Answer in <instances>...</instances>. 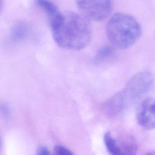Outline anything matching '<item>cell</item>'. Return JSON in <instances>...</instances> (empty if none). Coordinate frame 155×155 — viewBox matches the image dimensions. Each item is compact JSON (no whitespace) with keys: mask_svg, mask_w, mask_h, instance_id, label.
Segmentation results:
<instances>
[{"mask_svg":"<svg viewBox=\"0 0 155 155\" xmlns=\"http://www.w3.org/2000/svg\"><path fill=\"white\" fill-rule=\"evenodd\" d=\"M51 29L56 44L65 49L82 50L91 39V29L87 18L73 12L62 13L60 20Z\"/></svg>","mask_w":155,"mask_h":155,"instance_id":"1","label":"cell"},{"mask_svg":"<svg viewBox=\"0 0 155 155\" xmlns=\"http://www.w3.org/2000/svg\"><path fill=\"white\" fill-rule=\"evenodd\" d=\"M154 77L147 71L134 75L125 87L118 91L104 104V111L111 117L119 115L134 105L150 90Z\"/></svg>","mask_w":155,"mask_h":155,"instance_id":"2","label":"cell"},{"mask_svg":"<svg viewBox=\"0 0 155 155\" xmlns=\"http://www.w3.org/2000/svg\"><path fill=\"white\" fill-rule=\"evenodd\" d=\"M142 28L137 21L132 16L117 13L108 21L106 35L110 42L115 47L127 48L140 38Z\"/></svg>","mask_w":155,"mask_h":155,"instance_id":"3","label":"cell"},{"mask_svg":"<svg viewBox=\"0 0 155 155\" xmlns=\"http://www.w3.org/2000/svg\"><path fill=\"white\" fill-rule=\"evenodd\" d=\"M76 4L83 16L95 21L107 18L113 9L112 0H76Z\"/></svg>","mask_w":155,"mask_h":155,"instance_id":"4","label":"cell"},{"mask_svg":"<svg viewBox=\"0 0 155 155\" xmlns=\"http://www.w3.org/2000/svg\"><path fill=\"white\" fill-rule=\"evenodd\" d=\"M136 119L140 126L147 130L155 129V98L145 99L139 105Z\"/></svg>","mask_w":155,"mask_h":155,"instance_id":"5","label":"cell"},{"mask_svg":"<svg viewBox=\"0 0 155 155\" xmlns=\"http://www.w3.org/2000/svg\"><path fill=\"white\" fill-rule=\"evenodd\" d=\"M36 5L45 13L50 27L56 24L61 19L62 13L50 0H35Z\"/></svg>","mask_w":155,"mask_h":155,"instance_id":"6","label":"cell"},{"mask_svg":"<svg viewBox=\"0 0 155 155\" xmlns=\"http://www.w3.org/2000/svg\"><path fill=\"white\" fill-rule=\"evenodd\" d=\"M104 142L108 152L110 154H121L117 140L112 136L109 131L105 133L104 136Z\"/></svg>","mask_w":155,"mask_h":155,"instance_id":"7","label":"cell"},{"mask_svg":"<svg viewBox=\"0 0 155 155\" xmlns=\"http://www.w3.org/2000/svg\"><path fill=\"white\" fill-rule=\"evenodd\" d=\"M114 54V50L113 48L106 46L101 48L97 52L95 60L97 62H103L110 59Z\"/></svg>","mask_w":155,"mask_h":155,"instance_id":"8","label":"cell"},{"mask_svg":"<svg viewBox=\"0 0 155 155\" xmlns=\"http://www.w3.org/2000/svg\"><path fill=\"white\" fill-rule=\"evenodd\" d=\"M54 152L56 154H72L73 152L68 149V148L60 145H57L54 147Z\"/></svg>","mask_w":155,"mask_h":155,"instance_id":"9","label":"cell"},{"mask_svg":"<svg viewBox=\"0 0 155 155\" xmlns=\"http://www.w3.org/2000/svg\"><path fill=\"white\" fill-rule=\"evenodd\" d=\"M26 29L23 26H18L15 29L13 33V38L15 40H18L24 36Z\"/></svg>","mask_w":155,"mask_h":155,"instance_id":"10","label":"cell"},{"mask_svg":"<svg viewBox=\"0 0 155 155\" xmlns=\"http://www.w3.org/2000/svg\"><path fill=\"white\" fill-rule=\"evenodd\" d=\"M37 154H41V155H45V154H49L50 151L45 146H41L39 147L37 150Z\"/></svg>","mask_w":155,"mask_h":155,"instance_id":"11","label":"cell"},{"mask_svg":"<svg viewBox=\"0 0 155 155\" xmlns=\"http://www.w3.org/2000/svg\"><path fill=\"white\" fill-rule=\"evenodd\" d=\"M1 110H2V112L4 113V114L5 116H7V115H8V114H9V111H10L9 108H8V107L7 105H4L2 106Z\"/></svg>","mask_w":155,"mask_h":155,"instance_id":"12","label":"cell"}]
</instances>
